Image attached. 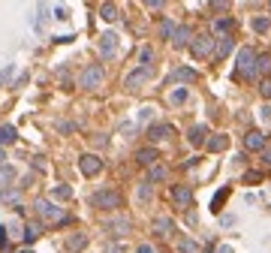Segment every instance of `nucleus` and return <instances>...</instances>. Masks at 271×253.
I'll list each match as a JSON object with an SVG mask.
<instances>
[{
	"mask_svg": "<svg viewBox=\"0 0 271 253\" xmlns=\"http://www.w3.org/2000/svg\"><path fill=\"white\" fill-rule=\"evenodd\" d=\"M262 160L271 163V145H265V148H262Z\"/></svg>",
	"mask_w": 271,
	"mask_h": 253,
	"instance_id": "nucleus-46",
	"label": "nucleus"
},
{
	"mask_svg": "<svg viewBox=\"0 0 271 253\" xmlns=\"http://www.w3.org/2000/svg\"><path fill=\"white\" fill-rule=\"evenodd\" d=\"M172 202H175V205H181V208H187V205L193 202V190H190L187 184H178V187H172Z\"/></svg>",
	"mask_w": 271,
	"mask_h": 253,
	"instance_id": "nucleus-10",
	"label": "nucleus"
},
{
	"mask_svg": "<svg viewBox=\"0 0 271 253\" xmlns=\"http://www.w3.org/2000/svg\"><path fill=\"white\" fill-rule=\"evenodd\" d=\"M0 247H6V229L0 226Z\"/></svg>",
	"mask_w": 271,
	"mask_h": 253,
	"instance_id": "nucleus-47",
	"label": "nucleus"
},
{
	"mask_svg": "<svg viewBox=\"0 0 271 253\" xmlns=\"http://www.w3.org/2000/svg\"><path fill=\"white\" fill-rule=\"evenodd\" d=\"M169 136H175L172 124H157V127L148 130V139H151V142H163V139H169Z\"/></svg>",
	"mask_w": 271,
	"mask_h": 253,
	"instance_id": "nucleus-12",
	"label": "nucleus"
},
{
	"mask_svg": "<svg viewBox=\"0 0 271 253\" xmlns=\"http://www.w3.org/2000/svg\"><path fill=\"white\" fill-rule=\"evenodd\" d=\"M52 196H54V199H69V196H72V190H69L66 184H60V187H54V190H52Z\"/></svg>",
	"mask_w": 271,
	"mask_h": 253,
	"instance_id": "nucleus-30",
	"label": "nucleus"
},
{
	"mask_svg": "<svg viewBox=\"0 0 271 253\" xmlns=\"http://www.w3.org/2000/svg\"><path fill=\"white\" fill-rule=\"evenodd\" d=\"M268 6H271V3H268Z\"/></svg>",
	"mask_w": 271,
	"mask_h": 253,
	"instance_id": "nucleus-52",
	"label": "nucleus"
},
{
	"mask_svg": "<svg viewBox=\"0 0 271 253\" xmlns=\"http://www.w3.org/2000/svg\"><path fill=\"white\" fill-rule=\"evenodd\" d=\"M184 100H187V88H175V91H172V102H175V105H181Z\"/></svg>",
	"mask_w": 271,
	"mask_h": 253,
	"instance_id": "nucleus-33",
	"label": "nucleus"
},
{
	"mask_svg": "<svg viewBox=\"0 0 271 253\" xmlns=\"http://www.w3.org/2000/svg\"><path fill=\"white\" fill-rule=\"evenodd\" d=\"M268 27H271V21H268L265 15H256V18H253V30H256V33H268Z\"/></svg>",
	"mask_w": 271,
	"mask_h": 253,
	"instance_id": "nucleus-27",
	"label": "nucleus"
},
{
	"mask_svg": "<svg viewBox=\"0 0 271 253\" xmlns=\"http://www.w3.org/2000/svg\"><path fill=\"white\" fill-rule=\"evenodd\" d=\"M205 136H208V130L202 127V124H196V127H190V133H187V139H190V145H205Z\"/></svg>",
	"mask_w": 271,
	"mask_h": 253,
	"instance_id": "nucleus-17",
	"label": "nucleus"
},
{
	"mask_svg": "<svg viewBox=\"0 0 271 253\" xmlns=\"http://www.w3.org/2000/svg\"><path fill=\"white\" fill-rule=\"evenodd\" d=\"M229 0H211V9H226Z\"/></svg>",
	"mask_w": 271,
	"mask_h": 253,
	"instance_id": "nucleus-42",
	"label": "nucleus"
},
{
	"mask_svg": "<svg viewBox=\"0 0 271 253\" xmlns=\"http://www.w3.org/2000/svg\"><path fill=\"white\" fill-rule=\"evenodd\" d=\"M196 79V69H190V66H181L172 72V82H193Z\"/></svg>",
	"mask_w": 271,
	"mask_h": 253,
	"instance_id": "nucleus-22",
	"label": "nucleus"
},
{
	"mask_svg": "<svg viewBox=\"0 0 271 253\" xmlns=\"http://www.w3.org/2000/svg\"><path fill=\"white\" fill-rule=\"evenodd\" d=\"M232 51V40H229V36H223V40L217 43V57H226Z\"/></svg>",
	"mask_w": 271,
	"mask_h": 253,
	"instance_id": "nucleus-28",
	"label": "nucleus"
},
{
	"mask_svg": "<svg viewBox=\"0 0 271 253\" xmlns=\"http://www.w3.org/2000/svg\"><path fill=\"white\" fill-rule=\"evenodd\" d=\"M36 238H40V223H27V226H24V241L33 244Z\"/></svg>",
	"mask_w": 271,
	"mask_h": 253,
	"instance_id": "nucleus-26",
	"label": "nucleus"
},
{
	"mask_svg": "<svg viewBox=\"0 0 271 253\" xmlns=\"http://www.w3.org/2000/svg\"><path fill=\"white\" fill-rule=\"evenodd\" d=\"M217 253H232V247H229V244H223V247H217Z\"/></svg>",
	"mask_w": 271,
	"mask_h": 253,
	"instance_id": "nucleus-49",
	"label": "nucleus"
},
{
	"mask_svg": "<svg viewBox=\"0 0 271 253\" xmlns=\"http://www.w3.org/2000/svg\"><path fill=\"white\" fill-rule=\"evenodd\" d=\"M121 202H124V199H121L118 190H97V193L91 196V205L100 208V211H118Z\"/></svg>",
	"mask_w": 271,
	"mask_h": 253,
	"instance_id": "nucleus-1",
	"label": "nucleus"
},
{
	"mask_svg": "<svg viewBox=\"0 0 271 253\" xmlns=\"http://www.w3.org/2000/svg\"><path fill=\"white\" fill-rule=\"evenodd\" d=\"M3 160H6V154H3V148H0V163H3Z\"/></svg>",
	"mask_w": 271,
	"mask_h": 253,
	"instance_id": "nucleus-50",
	"label": "nucleus"
},
{
	"mask_svg": "<svg viewBox=\"0 0 271 253\" xmlns=\"http://www.w3.org/2000/svg\"><path fill=\"white\" fill-rule=\"evenodd\" d=\"M190 51H193V57H208L214 51V40L211 36H196V40L190 43Z\"/></svg>",
	"mask_w": 271,
	"mask_h": 253,
	"instance_id": "nucleus-7",
	"label": "nucleus"
},
{
	"mask_svg": "<svg viewBox=\"0 0 271 253\" xmlns=\"http://www.w3.org/2000/svg\"><path fill=\"white\" fill-rule=\"evenodd\" d=\"M253 60H256L253 49H241L238 51V72H244L247 79H253Z\"/></svg>",
	"mask_w": 271,
	"mask_h": 253,
	"instance_id": "nucleus-9",
	"label": "nucleus"
},
{
	"mask_svg": "<svg viewBox=\"0 0 271 253\" xmlns=\"http://www.w3.org/2000/svg\"><path fill=\"white\" fill-rule=\"evenodd\" d=\"M151 115H154V108H151V105H148V108H142V115H139V121H142V124H145V121H151Z\"/></svg>",
	"mask_w": 271,
	"mask_h": 253,
	"instance_id": "nucleus-40",
	"label": "nucleus"
},
{
	"mask_svg": "<svg viewBox=\"0 0 271 253\" xmlns=\"http://www.w3.org/2000/svg\"><path fill=\"white\" fill-rule=\"evenodd\" d=\"M178 253H202V250H199V244L193 238H181L178 241Z\"/></svg>",
	"mask_w": 271,
	"mask_h": 253,
	"instance_id": "nucleus-24",
	"label": "nucleus"
},
{
	"mask_svg": "<svg viewBox=\"0 0 271 253\" xmlns=\"http://www.w3.org/2000/svg\"><path fill=\"white\" fill-rule=\"evenodd\" d=\"M18 199H21V193H18L15 187H0V202H12V205H18Z\"/></svg>",
	"mask_w": 271,
	"mask_h": 253,
	"instance_id": "nucleus-23",
	"label": "nucleus"
},
{
	"mask_svg": "<svg viewBox=\"0 0 271 253\" xmlns=\"http://www.w3.org/2000/svg\"><path fill=\"white\" fill-rule=\"evenodd\" d=\"M172 30H175V24H172V21L166 18V21L160 24V36H163V40H169V36H172Z\"/></svg>",
	"mask_w": 271,
	"mask_h": 253,
	"instance_id": "nucleus-34",
	"label": "nucleus"
},
{
	"mask_svg": "<svg viewBox=\"0 0 271 253\" xmlns=\"http://www.w3.org/2000/svg\"><path fill=\"white\" fill-rule=\"evenodd\" d=\"M262 118H265V121H271V105H265V108H262Z\"/></svg>",
	"mask_w": 271,
	"mask_h": 253,
	"instance_id": "nucleus-48",
	"label": "nucleus"
},
{
	"mask_svg": "<svg viewBox=\"0 0 271 253\" xmlns=\"http://www.w3.org/2000/svg\"><path fill=\"white\" fill-rule=\"evenodd\" d=\"M79 172H82L85 178H94V175L103 172V160H100L97 154H85V157L79 160Z\"/></svg>",
	"mask_w": 271,
	"mask_h": 253,
	"instance_id": "nucleus-6",
	"label": "nucleus"
},
{
	"mask_svg": "<svg viewBox=\"0 0 271 253\" xmlns=\"http://www.w3.org/2000/svg\"><path fill=\"white\" fill-rule=\"evenodd\" d=\"M15 139H18V133H15V127H12V124H0V148L12 145Z\"/></svg>",
	"mask_w": 271,
	"mask_h": 253,
	"instance_id": "nucleus-15",
	"label": "nucleus"
},
{
	"mask_svg": "<svg viewBox=\"0 0 271 253\" xmlns=\"http://www.w3.org/2000/svg\"><path fill=\"white\" fill-rule=\"evenodd\" d=\"M229 27H232L229 18H217V21H214V30H217V33H229Z\"/></svg>",
	"mask_w": 271,
	"mask_h": 253,
	"instance_id": "nucleus-31",
	"label": "nucleus"
},
{
	"mask_svg": "<svg viewBox=\"0 0 271 253\" xmlns=\"http://www.w3.org/2000/svg\"><path fill=\"white\" fill-rule=\"evenodd\" d=\"M46 9H49V6H46V3H40V18L33 21V24H36V30H43V21H46Z\"/></svg>",
	"mask_w": 271,
	"mask_h": 253,
	"instance_id": "nucleus-38",
	"label": "nucleus"
},
{
	"mask_svg": "<svg viewBox=\"0 0 271 253\" xmlns=\"http://www.w3.org/2000/svg\"><path fill=\"white\" fill-rule=\"evenodd\" d=\"M175 232V223L169 220V217H157L154 220V235H160V238H169Z\"/></svg>",
	"mask_w": 271,
	"mask_h": 253,
	"instance_id": "nucleus-13",
	"label": "nucleus"
},
{
	"mask_svg": "<svg viewBox=\"0 0 271 253\" xmlns=\"http://www.w3.org/2000/svg\"><path fill=\"white\" fill-rule=\"evenodd\" d=\"M103 79H106L103 66H100V63H91V66L82 72V79H79V88H85V91H97V88L103 85Z\"/></svg>",
	"mask_w": 271,
	"mask_h": 253,
	"instance_id": "nucleus-3",
	"label": "nucleus"
},
{
	"mask_svg": "<svg viewBox=\"0 0 271 253\" xmlns=\"http://www.w3.org/2000/svg\"><path fill=\"white\" fill-rule=\"evenodd\" d=\"M259 91H262V94H265V97H268V100H271V79H265V82H262V88H259Z\"/></svg>",
	"mask_w": 271,
	"mask_h": 253,
	"instance_id": "nucleus-43",
	"label": "nucleus"
},
{
	"mask_svg": "<svg viewBox=\"0 0 271 253\" xmlns=\"http://www.w3.org/2000/svg\"><path fill=\"white\" fill-rule=\"evenodd\" d=\"M103 229H106L111 238H124V235L133 229V223H130V217H114V220H106V223H103Z\"/></svg>",
	"mask_w": 271,
	"mask_h": 253,
	"instance_id": "nucleus-5",
	"label": "nucleus"
},
{
	"mask_svg": "<svg viewBox=\"0 0 271 253\" xmlns=\"http://www.w3.org/2000/svg\"><path fill=\"white\" fill-rule=\"evenodd\" d=\"M100 18H103V21H114V18H118L114 3H103V6H100Z\"/></svg>",
	"mask_w": 271,
	"mask_h": 253,
	"instance_id": "nucleus-25",
	"label": "nucleus"
},
{
	"mask_svg": "<svg viewBox=\"0 0 271 253\" xmlns=\"http://www.w3.org/2000/svg\"><path fill=\"white\" fill-rule=\"evenodd\" d=\"M66 247H69L72 253L85 250V247H88V235H82V232H79V235H69V238H66Z\"/></svg>",
	"mask_w": 271,
	"mask_h": 253,
	"instance_id": "nucleus-20",
	"label": "nucleus"
},
{
	"mask_svg": "<svg viewBox=\"0 0 271 253\" xmlns=\"http://www.w3.org/2000/svg\"><path fill=\"white\" fill-rule=\"evenodd\" d=\"M226 196H229V187H223V190H220V193L214 196V211H220V205L226 202Z\"/></svg>",
	"mask_w": 271,
	"mask_h": 253,
	"instance_id": "nucleus-35",
	"label": "nucleus"
},
{
	"mask_svg": "<svg viewBox=\"0 0 271 253\" xmlns=\"http://www.w3.org/2000/svg\"><path fill=\"white\" fill-rule=\"evenodd\" d=\"M9 76H12V66H6V69H3V72H0V85H3V82H6V79H9Z\"/></svg>",
	"mask_w": 271,
	"mask_h": 253,
	"instance_id": "nucleus-45",
	"label": "nucleus"
},
{
	"mask_svg": "<svg viewBox=\"0 0 271 253\" xmlns=\"http://www.w3.org/2000/svg\"><path fill=\"white\" fill-rule=\"evenodd\" d=\"M114 51H118V33H103L100 36V54L103 57H114Z\"/></svg>",
	"mask_w": 271,
	"mask_h": 253,
	"instance_id": "nucleus-8",
	"label": "nucleus"
},
{
	"mask_svg": "<svg viewBox=\"0 0 271 253\" xmlns=\"http://www.w3.org/2000/svg\"><path fill=\"white\" fill-rule=\"evenodd\" d=\"M12 181H15V169L6 166V163H0V187H9Z\"/></svg>",
	"mask_w": 271,
	"mask_h": 253,
	"instance_id": "nucleus-21",
	"label": "nucleus"
},
{
	"mask_svg": "<svg viewBox=\"0 0 271 253\" xmlns=\"http://www.w3.org/2000/svg\"><path fill=\"white\" fill-rule=\"evenodd\" d=\"M139 60H142V66H151V60H154V51H151V49L145 46V49L139 51Z\"/></svg>",
	"mask_w": 271,
	"mask_h": 253,
	"instance_id": "nucleus-32",
	"label": "nucleus"
},
{
	"mask_svg": "<svg viewBox=\"0 0 271 253\" xmlns=\"http://www.w3.org/2000/svg\"><path fill=\"white\" fill-rule=\"evenodd\" d=\"M142 3H145L148 9H163V3H166V0H142Z\"/></svg>",
	"mask_w": 271,
	"mask_h": 253,
	"instance_id": "nucleus-39",
	"label": "nucleus"
},
{
	"mask_svg": "<svg viewBox=\"0 0 271 253\" xmlns=\"http://www.w3.org/2000/svg\"><path fill=\"white\" fill-rule=\"evenodd\" d=\"M148 181H166V169L154 163V166H151V175H148Z\"/></svg>",
	"mask_w": 271,
	"mask_h": 253,
	"instance_id": "nucleus-29",
	"label": "nucleus"
},
{
	"mask_svg": "<svg viewBox=\"0 0 271 253\" xmlns=\"http://www.w3.org/2000/svg\"><path fill=\"white\" fill-rule=\"evenodd\" d=\"M21 253H33V250H21Z\"/></svg>",
	"mask_w": 271,
	"mask_h": 253,
	"instance_id": "nucleus-51",
	"label": "nucleus"
},
{
	"mask_svg": "<svg viewBox=\"0 0 271 253\" xmlns=\"http://www.w3.org/2000/svg\"><path fill=\"white\" fill-rule=\"evenodd\" d=\"M136 253H157V250H154L151 244H139V247H136Z\"/></svg>",
	"mask_w": 271,
	"mask_h": 253,
	"instance_id": "nucleus-44",
	"label": "nucleus"
},
{
	"mask_svg": "<svg viewBox=\"0 0 271 253\" xmlns=\"http://www.w3.org/2000/svg\"><path fill=\"white\" fill-rule=\"evenodd\" d=\"M244 181H247V184H259V181H262V172H244Z\"/></svg>",
	"mask_w": 271,
	"mask_h": 253,
	"instance_id": "nucleus-37",
	"label": "nucleus"
},
{
	"mask_svg": "<svg viewBox=\"0 0 271 253\" xmlns=\"http://www.w3.org/2000/svg\"><path fill=\"white\" fill-rule=\"evenodd\" d=\"M205 142H208V151H214V154H217V151H226V145H229V139H226L223 133H217V136H211V139H205Z\"/></svg>",
	"mask_w": 271,
	"mask_h": 253,
	"instance_id": "nucleus-19",
	"label": "nucleus"
},
{
	"mask_svg": "<svg viewBox=\"0 0 271 253\" xmlns=\"http://www.w3.org/2000/svg\"><path fill=\"white\" fill-rule=\"evenodd\" d=\"M103 253H124V244H108Z\"/></svg>",
	"mask_w": 271,
	"mask_h": 253,
	"instance_id": "nucleus-41",
	"label": "nucleus"
},
{
	"mask_svg": "<svg viewBox=\"0 0 271 253\" xmlns=\"http://www.w3.org/2000/svg\"><path fill=\"white\" fill-rule=\"evenodd\" d=\"M265 72H271V54H256V60H253V76H265Z\"/></svg>",
	"mask_w": 271,
	"mask_h": 253,
	"instance_id": "nucleus-16",
	"label": "nucleus"
},
{
	"mask_svg": "<svg viewBox=\"0 0 271 253\" xmlns=\"http://www.w3.org/2000/svg\"><path fill=\"white\" fill-rule=\"evenodd\" d=\"M151 76H154V69H151V66H139V69H133L130 76L124 79V88H127V91H139Z\"/></svg>",
	"mask_w": 271,
	"mask_h": 253,
	"instance_id": "nucleus-4",
	"label": "nucleus"
},
{
	"mask_svg": "<svg viewBox=\"0 0 271 253\" xmlns=\"http://www.w3.org/2000/svg\"><path fill=\"white\" fill-rule=\"evenodd\" d=\"M36 214L43 217V220H49V223H66V217H63V211L52 202V199H36Z\"/></svg>",
	"mask_w": 271,
	"mask_h": 253,
	"instance_id": "nucleus-2",
	"label": "nucleus"
},
{
	"mask_svg": "<svg viewBox=\"0 0 271 253\" xmlns=\"http://www.w3.org/2000/svg\"><path fill=\"white\" fill-rule=\"evenodd\" d=\"M136 163L139 166H154V163H157V148H142V151H136Z\"/></svg>",
	"mask_w": 271,
	"mask_h": 253,
	"instance_id": "nucleus-14",
	"label": "nucleus"
},
{
	"mask_svg": "<svg viewBox=\"0 0 271 253\" xmlns=\"http://www.w3.org/2000/svg\"><path fill=\"white\" fill-rule=\"evenodd\" d=\"M139 199H151V181H145V184H139Z\"/></svg>",
	"mask_w": 271,
	"mask_h": 253,
	"instance_id": "nucleus-36",
	"label": "nucleus"
},
{
	"mask_svg": "<svg viewBox=\"0 0 271 253\" xmlns=\"http://www.w3.org/2000/svg\"><path fill=\"white\" fill-rule=\"evenodd\" d=\"M172 43H175L178 49H184V46L190 43V27H175V30H172Z\"/></svg>",
	"mask_w": 271,
	"mask_h": 253,
	"instance_id": "nucleus-18",
	"label": "nucleus"
},
{
	"mask_svg": "<svg viewBox=\"0 0 271 253\" xmlns=\"http://www.w3.org/2000/svg\"><path fill=\"white\" fill-rule=\"evenodd\" d=\"M244 148H247V151H262V148H265V136H262L259 130H250V133L244 136Z\"/></svg>",
	"mask_w": 271,
	"mask_h": 253,
	"instance_id": "nucleus-11",
	"label": "nucleus"
}]
</instances>
